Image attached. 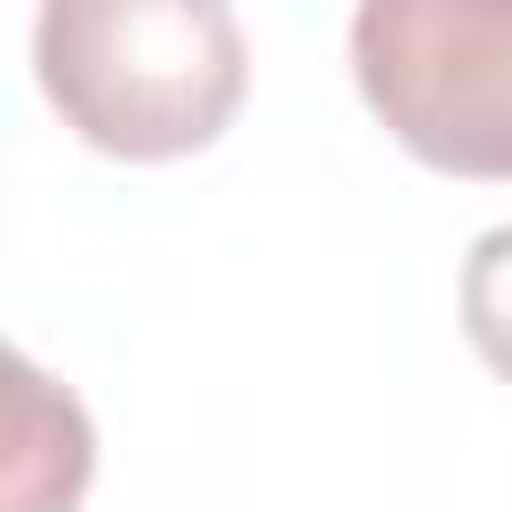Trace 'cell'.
<instances>
[{
    "label": "cell",
    "instance_id": "1",
    "mask_svg": "<svg viewBox=\"0 0 512 512\" xmlns=\"http://www.w3.org/2000/svg\"><path fill=\"white\" fill-rule=\"evenodd\" d=\"M40 96L112 160L208 152L248 96L232 0H40Z\"/></svg>",
    "mask_w": 512,
    "mask_h": 512
},
{
    "label": "cell",
    "instance_id": "3",
    "mask_svg": "<svg viewBox=\"0 0 512 512\" xmlns=\"http://www.w3.org/2000/svg\"><path fill=\"white\" fill-rule=\"evenodd\" d=\"M8 432H16V456H8V512H72L80 488H88V464H96V440H88V416L64 384H48L24 352L8 360Z\"/></svg>",
    "mask_w": 512,
    "mask_h": 512
},
{
    "label": "cell",
    "instance_id": "2",
    "mask_svg": "<svg viewBox=\"0 0 512 512\" xmlns=\"http://www.w3.org/2000/svg\"><path fill=\"white\" fill-rule=\"evenodd\" d=\"M352 80L440 176H512V0H360Z\"/></svg>",
    "mask_w": 512,
    "mask_h": 512
},
{
    "label": "cell",
    "instance_id": "4",
    "mask_svg": "<svg viewBox=\"0 0 512 512\" xmlns=\"http://www.w3.org/2000/svg\"><path fill=\"white\" fill-rule=\"evenodd\" d=\"M456 312H464V336L472 352L512 384V224L480 232L464 272H456Z\"/></svg>",
    "mask_w": 512,
    "mask_h": 512
}]
</instances>
